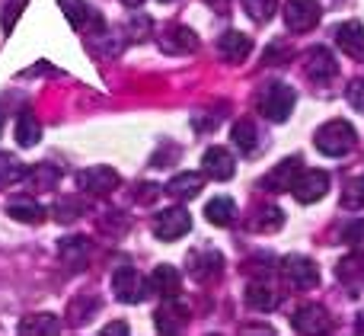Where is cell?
<instances>
[{
	"mask_svg": "<svg viewBox=\"0 0 364 336\" xmlns=\"http://www.w3.org/2000/svg\"><path fill=\"white\" fill-rule=\"evenodd\" d=\"M6 211H10V218H16V221H23V224L45 221V209L36 199H13V202L6 205Z\"/></svg>",
	"mask_w": 364,
	"mask_h": 336,
	"instance_id": "484cf974",
	"label": "cell"
},
{
	"mask_svg": "<svg viewBox=\"0 0 364 336\" xmlns=\"http://www.w3.org/2000/svg\"><path fill=\"white\" fill-rule=\"evenodd\" d=\"M201 189H205V177H201V173H176V177L166 183V192H170L173 199H179V202L195 199Z\"/></svg>",
	"mask_w": 364,
	"mask_h": 336,
	"instance_id": "ffe728a7",
	"label": "cell"
},
{
	"mask_svg": "<svg viewBox=\"0 0 364 336\" xmlns=\"http://www.w3.org/2000/svg\"><path fill=\"white\" fill-rule=\"evenodd\" d=\"M346 100L355 112H364V80H352L346 90Z\"/></svg>",
	"mask_w": 364,
	"mask_h": 336,
	"instance_id": "e575fe53",
	"label": "cell"
},
{
	"mask_svg": "<svg viewBox=\"0 0 364 336\" xmlns=\"http://www.w3.org/2000/svg\"><path fill=\"white\" fill-rule=\"evenodd\" d=\"M282 16L291 32H310L320 23V4L316 0H284Z\"/></svg>",
	"mask_w": 364,
	"mask_h": 336,
	"instance_id": "5b68a950",
	"label": "cell"
},
{
	"mask_svg": "<svg viewBox=\"0 0 364 336\" xmlns=\"http://www.w3.org/2000/svg\"><path fill=\"white\" fill-rule=\"evenodd\" d=\"M23 177H26L23 160H19L16 154H0V189L13 186L16 179H23Z\"/></svg>",
	"mask_w": 364,
	"mask_h": 336,
	"instance_id": "f546056e",
	"label": "cell"
},
{
	"mask_svg": "<svg viewBox=\"0 0 364 336\" xmlns=\"http://www.w3.org/2000/svg\"><path fill=\"white\" fill-rule=\"evenodd\" d=\"M188 231H192V215L186 209H164L154 218V234L160 241H179Z\"/></svg>",
	"mask_w": 364,
	"mask_h": 336,
	"instance_id": "ba28073f",
	"label": "cell"
},
{
	"mask_svg": "<svg viewBox=\"0 0 364 336\" xmlns=\"http://www.w3.org/2000/svg\"><path fill=\"white\" fill-rule=\"evenodd\" d=\"M284 224V215L282 209H275V205H262L256 215V231H262V234H272V231H278Z\"/></svg>",
	"mask_w": 364,
	"mask_h": 336,
	"instance_id": "1f68e13d",
	"label": "cell"
},
{
	"mask_svg": "<svg viewBox=\"0 0 364 336\" xmlns=\"http://www.w3.org/2000/svg\"><path fill=\"white\" fill-rule=\"evenodd\" d=\"M0 132H4V119H0Z\"/></svg>",
	"mask_w": 364,
	"mask_h": 336,
	"instance_id": "ee69618b",
	"label": "cell"
},
{
	"mask_svg": "<svg viewBox=\"0 0 364 336\" xmlns=\"http://www.w3.org/2000/svg\"><path fill=\"white\" fill-rule=\"evenodd\" d=\"M233 145L240 147V151L246 154V157H252V154H259V128L252 119H240L233 122V132H230Z\"/></svg>",
	"mask_w": 364,
	"mask_h": 336,
	"instance_id": "603a6c76",
	"label": "cell"
},
{
	"mask_svg": "<svg viewBox=\"0 0 364 336\" xmlns=\"http://www.w3.org/2000/svg\"><path fill=\"white\" fill-rule=\"evenodd\" d=\"M291 327H294L297 333H307V336H316V333H326L329 327V314L323 305H304L301 311L291 317Z\"/></svg>",
	"mask_w": 364,
	"mask_h": 336,
	"instance_id": "8fae6325",
	"label": "cell"
},
{
	"mask_svg": "<svg viewBox=\"0 0 364 336\" xmlns=\"http://www.w3.org/2000/svg\"><path fill=\"white\" fill-rule=\"evenodd\" d=\"M342 209H348V211H361L364 209V177L348 179L346 192H342Z\"/></svg>",
	"mask_w": 364,
	"mask_h": 336,
	"instance_id": "4dcf8cb0",
	"label": "cell"
},
{
	"mask_svg": "<svg viewBox=\"0 0 364 336\" xmlns=\"http://www.w3.org/2000/svg\"><path fill=\"white\" fill-rule=\"evenodd\" d=\"M38 138H42V122H38L29 109H26V112H19V119H16V141H19V147H36Z\"/></svg>",
	"mask_w": 364,
	"mask_h": 336,
	"instance_id": "d4e9b609",
	"label": "cell"
},
{
	"mask_svg": "<svg viewBox=\"0 0 364 336\" xmlns=\"http://www.w3.org/2000/svg\"><path fill=\"white\" fill-rule=\"evenodd\" d=\"M19 333H61V320L55 314H29L19 320Z\"/></svg>",
	"mask_w": 364,
	"mask_h": 336,
	"instance_id": "f1b7e54d",
	"label": "cell"
},
{
	"mask_svg": "<svg viewBox=\"0 0 364 336\" xmlns=\"http://www.w3.org/2000/svg\"><path fill=\"white\" fill-rule=\"evenodd\" d=\"M355 147V125H348L346 119H333L316 132V151L326 157H342Z\"/></svg>",
	"mask_w": 364,
	"mask_h": 336,
	"instance_id": "7a4b0ae2",
	"label": "cell"
},
{
	"mask_svg": "<svg viewBox=\"0 0 364 336\" xmlns=\"http://www.w3.org/2000/svg\"><path fill=\"white\" fill-rule=\"evenodd\" d=\"M282 273L284 279H288V285L294 288H316L320 285V269H316L314 260H307V256H284L282 260Z\"/></svg>",
	"mask_w": 364,
	"mask_h": 336,
	"instance_id": "8992f818",
	"label": "cell"
},
{
	"mask_svg": "<svg viewBox=\"0 0 364 336\" xmlns=\"http://www.w3.org/2000/svg\"><path fill=\"white\" fill-rule=\"evenodd\" d=\"M346 243H352V247H361L364 243V221H352L346 228Z\"/></svg>",
	"mask_w": 364,
	"mask_h": 336,
	"instance_id": "74e56055",
	"label": "cell"
},
{
	"mask_svg": "<svg viewBox=\"0 0 364 336\" xmlns=\"http://www.w3.org/2000/svg\"><path fill=\"white\" fill-rule=\"evenodd\" d=\"M297 173H301V157H284L282 164H278L275 170L262 179V186L269 192H284V189H291V186H294Z\"/></svg>",
	"mask_w": 364,
	"mask_h": 336,
	"instance_id": "ac0fdd59",
	"label": "cell"
},
{
	"mask_svg": "<svg viewBox=\"0 0 364 336\" xmlns=\"http://www.w3.org/2000/svg\"><path fill=\"white\" fill-rule=\"evenodd\" d=\"M218 51H220V58H224V61L237 64V61H246V55L252 51V42H250V36L230 29V32H224V36L218 38Z\"/></svg>",
	"mask_w": 364,
	"mask_h": 336,
	"instance_id": "d6986e66",
	"label": "cell"
},
{
	"mask_svg": "<svg viewBox=\"0 0 364 336\" xmlns=\"http://www.w3.org/2000/svg\"><path fill=\"white\" fill-rule=\"evenodd\" d=\"M304 70L314 83H329L336 74H339V61L333 58V51L326 45H314V48L304 55Z\"/></svg>",
	"mask_w": 364,
	"mask_h": 336,
	"instance_id": "52a82bcc",
	"label": "cell"
},
{
	"mask_svg": "<svg viewBox=\"0 0 364 336\" xmlns=\"http://www.w3.org/2000/svg\"><path fill=\"white\" fill-rule=\"evenodd\" d=\"M122 4H125V6H132V10H138V6L144 4V0H122Z\"/></svg>",
	"mask_w": 364,
	"mask_h": 336,
	"instance_id": "b9f144b4",
	"label": "cell"
},
{
	"mask_svg": "<svg viewBox=\"0 0 364 336\" xmlns=\"http://www.w3.org/2000/svg\"><path fill=\"white\" fill-rule=\"evenodd\" d=\"M77 183H80V189L90 192V196H109L112 189H119L122 177H119V170L100 164V167H90V170H83L80 177H77Z\"/></svg>",
	"mask_w": 364,
	"mask_h": 336,
	"instance_id": "9c48e42d",
	"label": "cell"
},
{
	"mask_svg": "<svg viewBox=\"0 0 364 336\" xmlns=\"http://www.w3.org/2000/svg\"><path fill=\"white\" fill-rule=\"evenodd\" d=\"M80 211H83V205L77 202V199H61V202L55 205V218H58L61 224L77 221V218H80Z\"/></svg>",
	"mask_w": 364,
	"mask_h": 336,
	"instance_id": "836d02e7",
	"label": "cell"
},
{
	"mask_svg": "<svg viewBox=\"0 0 364 336\" xmlns=\"http://www.w3.org/2000/svg\"><path fill=\"white\" fill-rule=\"evenodd\" d=\"M336 279L352 295H361L364 292V253H352V256H346V260H339Z\"/></svg>",
	"mask_w": 364,
	"mask_h": 336,
	"instance_id": "9a60e30c",
	"label": "cell"
},
{
	"mask_svg": "<svg viewBox=\"0 0 364 336\" xmlns=\"http://www.w3.org/2000/svg\"><path fill=\"white\" fill-rule=\"evenodd\" d=\"M205 4H211V6H214V10H224V6H227V4H230V0H205Z\"/></svg>",
	"mask_w": 364,
	"mask_h": 336,
	"instance_id": "60d3db41",
	"label": "cell"
},
{
	"mask_svg": "<svg viewBox=\"0 0 364 336\" xmlns=\"http://www.w3.org/2000/svg\"><path fill=\"white\" fill-rule=\"evenodd\" d=\"M179 285H182V275H179V269L176 266H157L151 273V292H157V295H176L179 292Z\"/></svg>",
	"mask_w": 364,
	"mask_h": 336,
	"instance_id": "cb8c5ba5",
	"label": "cell"
},
{
	"mask_svg": "<svg viewBox=\"0 0 364 336\" xmlns=\"http://www.w3.org/2000/svg\"><path fill=\"white\" fill-rule=\"evenodd\" d=\"M58 253H61V260L68 263L70 269H83L90 260V241L87 237H64L61 243H58Z\"/></svg>",
	"mask_w": 364,
	"mask_h": 336,
	"instance_id": "7402d4cb",
	"label": "cell"
},
{
	"mask_svg": "<svg viewBox=\"0 0 364 336\" xmlns=\"http://www.w3.org/2000/svg\"><path fill=\"white\" fill-rule=\"evenodd\" d=\"M358 330L364 333V314H361V320H358Z\"/></svg>",
	"mask_w": 364,
	"mask_h": 336,
	"instance_id": "7bdbcfd3",
	"label": "cell"
},
{
	"mask_svg": "<svg viewBox=\"0 0 364 336\" xmlns=\"http://www.w3.org/2000/svg\"><path fill=\"white\" fill-rule=\"evenodd\" d=\"M291 192H294V199L301 205L320 202V199L329 192V173L326 170H301L294 179V186H291Z\"/></svg>",
	"mask_w": 364,
	"mask_h": 336,
	"instance_id": "277c9868",
	"label": "cell"
},
{
	"mask_svg": "<svg viewBox=\"0 0 364 336\" xmlns=\"http://www.w3.org/2000/svg\"><path fill=\"white\" fill-rule=\"evenodd\" d=\"M147 32H151V16H141V13H134L132 26H128V36H132V38H144Z\"/></svg>",
	"mask_w": 364,
	"mask_h": 336,
	"instance_id": "8d00e7d4",
	"label": "cell"
},
{
	"mask_svg": "<svg viewBox=\"0 0 364 336\" xmlns=\"http://www.w3.org/2000/svg\"><path fill=\"white\" fill-rule=\"evenodd\" d=\"M220 269H224V256L218 250H198L188 256V273L195 282H211L214 275H220Z\"/></svg>",
	"mask_w": 364,
	"mask_h": 336,
	"instance_id": "4fadbf2b",
	"label": "cell"
},
{
	"mask_svg": "<svg viewBox=\"0 0 364 336\" xmlns=\"http://www.w3.org/2000/svg\"><path fill=\"white\" fill-rule=\"evenodd\" d=\"M201 170H205V177L224 183V179H230L233 173H237V164H233L227 147H208L205 157H201Z\"/></svg>",
	"mask_w": 364,
	"mask_h": 336,
	"instance_id": "7c38bea8",
	"label": "cell"
},
{
	"mask_svg": "<svg viewBox=\"0 0 364 336\" xmlns=\"http://www.w3.org/2000/svg\"><path fill=\"white\" fill-rule=\"evenodd\" d=\"M23 6H26V0H6V6H4V29H6V32L16 26V19H19V13H23Z\"/></svg>",
	"mask_w": 364,
	"mask_h": 336,
	"instance_id": "d590c367",
	"label": "cell"
},
{
	"mask_svg": "<svg viewBox=\"0 0 364 336\" xmlns=\"http://www.w3.org/2000/svg\"><path fill=\"white\" fill-rule=\"evenodd\" d=\"M102 333H106V336H125L128 333V324H125V320H115V324L102 327Z\"/></svg>",
	"mask_w": 364,
	"mask_h": 336,
	"instance_id": "f35d334b",
	"label": "cell"
},
{
	"mask_svg": "<svg viewBox=\"0 0 364 336\" xmlns=\"http://www.w3.org/2000/svg\"><path fill=\"white\" fill-rule=\"evenodd\" d=\"M205 218L214 224V228H230L237 221V202L230 196H214L211 202L205 205Z\"/></svg>",
	"mask_w": 364,
	"mask_h": 336,
	"instance_id": "44dd1931",
	"label": "cell"
},
{
	"mask_svg": "<svg viewBox=\"0 0 364 336\" xmlns=\"http://www.w3.org/2000/svg\"><path fill=\"white\" fill-rule=\"evenodd\" d=\"M160 48H164L166 55H188V51L198 48V36H195L188 26H170V29H164V36H160Z\"/></svg>",
	"mask_w": 364,
	"mask_h": 336,
	"instance_id": "5bb4252c",
	"label": "cell"
},
{
	"mask_svg": "<svg viewBox=\"0 0 364 336\" xmlns=\"http://www.w3.org/2000/svg\"><path fill=\"white\" fill-rule=\"evenodd\" d=\"M138 202H154V196H157V186H151V183H144V186H138Z\"/></svg>",
	"mask_w": 364,
	"mask_h": 336,
	"instance_id": "ab89813d",
	"label": "cell"
},
{
	"mask_svg": "<svg viewBox=\"0 0 364 336\" xmlns=\"http://www.w3.org/2000/svg\"><path fill=\"white\" fill-rule=\"evenodd\" d=\"M294 103H297V93L288 83H269L256 96V109L269 122H288V115L294 112Z\"/></svg>",
	"mask_w": 364,
	"mask_h": 336,
	"instance_id": "6da1fadb",
	"label": "cell"
},
{
	"mask_svg": "<svg viewBox=\"0 0 364 336\" xmlns=\"http://www.w3.org/2000/svg\"><path fill=\"white\" fill-rule=\"evenodd\" d=\"M336 45H339L342 51H346L348 58H364V26L358 19H348V23H342L339 29H336Z\"/></svg>",
	"mask_w": 364,
	"mask_h": 336,
	"instance_id": "2e32d148",
	"label": "cell"
},
{
	"mask_svg": "<svg viewBox=\"0 0 364 336\" xmlns=\"http://www.w3.org/2000/svg\"><path fill=\"white\" fill-rule=\"evenodd\" d=\"M243 10L250 13L256 23H269L278 10V0H243Z\"/></svg>",
	"mask_w": 364,
	"mask_h": 336,
	"instance_id": "d6a6232c",
	"label": "cell"
},
{
	"mask_svg": "<svg viewBox=\"0 0 364 336\" xmlns=\"http://www.w3.org/2000/svg\"><path fill=\"white\" fill-rule=\"evenodd\" d=\"M23 179L32 186V189H55L58 179H61V170H58L55 164H36L32 170H26Z\"/></svg>",
	"mask_w": 364,
	"mask_h": 336,
	"instance_id": "4316f807",
	"label": "cell"
},
{
	"mask_svg": "<svg viewBox=\"0 0 364 336\" xmlns=\"http://www.w3.org/2000/svg\"><path fill=\"white\" fill-rule=\"evenodd\" d=\"M154 324H157L160 333H182L186 330V324H188V311L176 301V295H170V298L157 308Z\"/></svg>",
	"mask_w": 364,
	"mask_h": 336,
	"instance_id": "30bf717a",
	"label": "cell"
},
{
	"mask_svg": "<svg viewBox=\"0 0 364 336\" xmlns=\"http://www.w3.org/2000/svg\"><path fill=\"white\" fill-rule=\"evenodd\" d=\"M58 4H61V13L68 16V23L74 26L77 32L87 29L90 19H96V16H93V10L87 6V0H58Z\"/></svg>",
	"mask_w": 364,
	"mask_h": 336,
	"instance_id": "83f0119b",
	"label": "cell"
},
{
	"mask_svg": "<svg viewBox=\"0 0 364 336\" xmlns=\"http://www.w3.org/2000/svg\"><path fill=\"white\" fill-rule=\"evenodd\" d=\"M112 292L125 305H138V301H144L151 295V279H141L138 269L132 266H119L112 275Z\"/></svg>",
	"mask_w": 364,
	"mask_h": 336,
	"instance_id": "3957f363",
	"label": "cell"
},
{
	"mask_svg": "<svg viewBox=\"0 0 364 336\" xmlns=\"http://www.w3.org/2000/svg\"><path fill=\"white\" fill-rule=\"evenodd\" d=\"M160 4H173V0H160Z\"/></svg>",
	"mask_w": 364,
	"mask_h": 336,
	"instance_id": "f6af8a7d",
	"label": "cell"
},
{
	"mask_svg": "<svg viewBox=\"0 0 364 336\" xmlns=\"http://www.w3.org/2000/svg\"><path fill=\"white\" fill-rule=\"evenodd\" d=\"M246 301H250L256 311H275L282 295L272 285V279H252L250 285H246Z\"/></svg>",
	"mask_w": 364,
	"mask_h": 336,
	"instance_id": "e0dca14e",
	"label": "cell"
}]
</instances>
